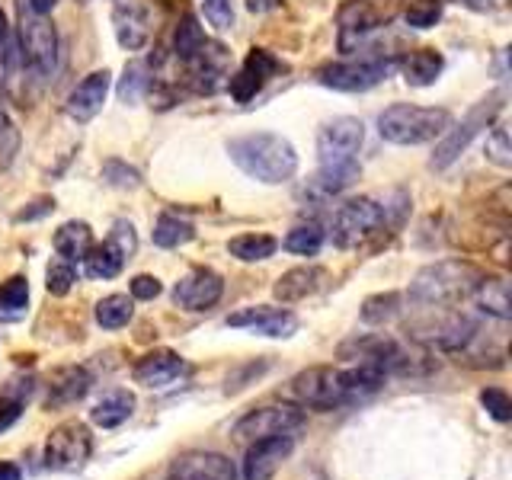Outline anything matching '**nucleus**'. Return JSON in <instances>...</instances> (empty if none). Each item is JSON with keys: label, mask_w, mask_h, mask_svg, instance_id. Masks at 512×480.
<instances>
[{"label": "nucleus", "mask_w": 512, "mask_h": 480, "mask_svg": "<svg viewBox=\"0 0 512 480\" xmlns=\"http://www.w3.org/2000/svg\"><path fill=\"white\" fill-rule=\"evenodd\" d=\"M410 212V199L407 192H388L384 199L375 196H359L349 199L346 205L336 208L333 224H330V237L336 247H359L362 240H368L372 234L384 231V228H400Z\"/></svg>", "instance_id": "f257e3e1"}, {"label": "nucleus", "mask_w": 512, "mask_h": 480, "mask_svg": "<svg viewBox=\"0 0 512 480\" xmlns=\"http://www.w3.org/2000/svg\"><path fill=\"white\" fill-rule=\"evenodd\" d=\"M228 154L247 176H253V180H260V183H269V186L288 183L298 170L295 144L276 132L240 135L228 144Z\"/></svg>", "instance_id": "f03ea898"}, {"label": "nucleus", "mask_w": 512, "mask_h": 480, "mask_svg": "<svg viewBox=\"0 0 512 480\" xmlns=\"http://www.w3.org/2000/svg\"><path fill=\"white\" fill-rule=\"evenodd\" d=\"M480 269L464 260H442L416 272L410 282V301L416 308H448L474 292Z\"/></svg>", "instance_id": "7ed1b4c3"}, {"label": "nucleus", "mask_w": 512, "mask_h": 480, "mask_svg": "<svg viewBox=\"0 0 512 480\" xmlns=\"http://www.w3.org/2000/svg\"><path fill=\"white\" fill-rule=\"evenodd\" d=\"M448 125H452V112L448 109L394 103L378 116V135L388 144L413 148V144H426V141L442 138L448 132Z\"/></svg>", "instance_id": "20e7f679"}, {"label": "nucleus", "mask_w": 512, "mask_h": 480, "mask_svg": "<svg viewBox=\"0 0 512 480\" xmlns=\"http://www.w3.org/2000/svg\"><path fill=\"white\" fill-rule=\"evenodd\" d=\"M292 394L298 404L314 410H340L346 404H356L346 368H330V365H314L298 372L292 378Z\"/></svg>", "instance_id": "39448f33"}, {"label": "nucleus", "mask_w": 512, "mask_h": 480, "mask_svg": "<svg viewBox=\"0 0 512 480\" xmlns=\"http://www.w3.org/2000/svg\"><path fill=\"white\" fill-rule=\"evenodd\" d=\"M23 64L39 77H52L58 68V32L52 20L32 10L20 0V45H16Z\"/></svg>", "instance_id": "423d86ee"}, {"label": "nucleus", "mask_w": 512, "mask_h": 480, "mask_svg": "<svg viewBox=\"0 0 512 480\" xmlns=\"http://www.w3.org/2000/svg\"><path fill=\"white\" fill-rule=\"evenodd\" d=\"M500 109H503V93H490L480 103H474V109L464 116V122L448 125V132L442 135L436 154H432V167L445 170L448 164H455V160L468 151V144L496 119V112H500Z\"/></svg>", "instance_id": "0eeeda50"}, {"label": "nucleus", "mask_w": 512, "mask_h": 480, "mask_svg": "<svg viewBox=\"0 0 512 480\" xmlns=\"http://www.w3.org/2000/svg\"><path fill=\"white\" fill-rule=\"evenodd\" d=\"M365 141V125L352 116H340L317 132V160L320 170L356 164V154Z\"/></svg>", "instance_id": "6e6552de"}, {"label": "nucleus", "mask_w": 512, "mask_h": 480, "mask_svg": "<svg viewBox=\"0 0 512 480\" xmlns=\"http://www.w3.org/2000/svg\"><path fill=\"white\" fill-rule=\"evenodd\" d=\"M90 452H93L90 426L80 423V420H68V423H58L52 432H48L45 464L52 471H77L87 464Z\"/></svg>", "instance_id": "1a4fd4ad"}, {"label": "nucleus", "mask_w": 512, "mask_h": 480, "mask_svg": "<svg viewBox=\"0 0 512 480\" xmlns=\"http://www.w3.org/2000/svg\"><path fill=\"white\" fill-rule=\"evenodd\" d=\"M391 68L394 64L381 61V58L336 61V64H324V68L317 71V84L340 90V93H362V90H372L375 84H381V80L391 74Z\"/></svg>", "instance_id": "9d476101"}, {"label": "nucleus", "mask_w": 512, "mask_h": 480, "mask_svg": "<svg viewBox=\"0 0 512 480\" xmlns=\"http://www.w3.org/2000/svg\"><path fill=\"white\" fill-rule=\"evenodd\" d=\"M304 423V413L295 407H260V410H250L244 420L234 423V436L237 439H269V436H285V432H295Z\"/></svg>", "instance_id": "9b49d317"}, {"label": "nucleus", "mask_w": 512, "mask_h": 480, "mask_svg": "<svg viewBox=\"0 0 512 480\" xmlns=\"http://www.w3.org/2000/svg\"><path fill=\"white\" fill-rule=\"evenodd\" d=\"M186 68H189L192 87H196L199 93H215L231 71V52L221 42L205 39V45L199 48V52L186 61Z\"/></svg>", "instance_id": "f8f14e48"}, {"label": "nucleus", "mask_w": 512, "mask_h": 480, "mask_svg": "<svg viewBox=\"0 0 512 480\" xmlns=\"http://www.w3.org/2000/svg\"><path fill=\"white\" fill-rule=\"evenodd\" d=\"M221 292H224V282H221L218 272L199 266V269H189L186 276L176 282L173 301L186 311H208L218 304Z\"/></svg>", "instance_id": "ddd939ff"}, {"label": "nucleus", "mask_w": 512, "mask_h": 480, "mask_svg": "<svg viewBox=\"0 0 512 480\" xmlns=\"http://www.w3.org/2000/svg\"><path fill=\"white\" fill-rule=\"evenodd\" d=\"M292 448H295L292 432H285V436L256 439L247 448V458H244V480H272L276 471L282 468V461L292 455Z\"/></svg>", "instance_id": "4468645a"}, {"label": "nucleus", "mask_w": 512, "mask_h": 480, "mask_svg": "<svg viewBox=\"0 0 512 480\" xmlns=\"http://www.w3.org/2000/svg\"><path fill=\"white\" fill-rule=\"evenodd\" d=\"M224 324L237 327V330L260 333V336H272V340H285V336H292L298 330V317L282 308H244V311L231 314Z\"/></svg>", "instance_id": "2eb2a0df"}, {"label": "nucleus", "mask_w": 512, "mask_h": 480, "mask_svg": "<svg viewBox=\"0 0 512 480\" xmlns=\"http://www.w3.org/2000/svg\"><path fill=\"white\" fill-rule=\"evenodd\" d=\"M170 480H237V468L221 452H186L173 461Z\"/></svg>", "instance_id": "dca6fc26"}, {"label": "nucleus", "mask_w": 512, "mask_h": 480, "mask_svg": "<svg viewBox=\"0 0 512 480\" xmlns=\"http://www.w3.org/2000/svg\"><path fill=\"white\" fill-rule=\"evenodd\" d=\"M109 84H112V74H109L106 68L87 74V77L80 80V84L71 90L68 103H64V112H68V116H71L74 122L87 125L90 119H96V112L103 109L106 93H109Z\"/></svg>", "instance_id": "f3484780"}, {"label": "nucleus", "mask_w": 512, "mask_h": 480, "mask_svg": "<svg viewBox=\"0 0 512 480\" xmlns=\"http://www.w3.org/2000/svg\"><path fill=\"white\" fill-rule=\"evenodd\" d=\"M112 29H116V39L125 52H138L151 39L148 7L138 4V0H119L116 10H112Z\"/></svg>", "instance_id": "a211bd4d"}, {"label": "nucleus", "mask_w": 512, "mask_h": 480, "mask_svg": "<svg viewBox=\"0 0 512 480\" xmlns=\"http://www.w3.org/2000/svg\"><path fill=\"white\" fill-rule=\"evenodd\" d=\"M186 372V362L176 356L170 349H157V352H148L144 359L135 362V381L144 384V388H167L176 378Z\"/></svg>", "instance_id": "6ab92c4d"}, {"label": "nucleus", "mask_w": 512, "mask_h": 480, "mask_svg": "<svg viewBox=\"0 0 512 480\" xmlns=\"http://www.w3.org/2000/svg\"><path fill=\"white\" fill-rule=\"evenodd\" d=\"M381 26V16L368 4H349L340 13V52L359 48Z\"/></svg>", "instance_id": "aec40b11"}, {"label": "nucleus", "mask_w": 512, "mask_h": 480, "mask_svg": "<svg viewBox=\"0 0 512 480\" xmlns=\"http://www.w3.org/2000/svg\"><path fill=\"white\" fill-rule=\"evenodd\" d=\"M327 272L320 266H295L279 276V282L272 285V295H276L279 301L292 304V301H304L308 295H314L320 282H324Z\"/></svg>", "instance_id": "412c9836"}, {"label": "nucleus", "mask_w": 512, "mask_h": 480, "mask_svg": "<svg viewBox=\"0 0 512 480\" xmlns=\"http://www.w3.org/2000/svg\"><path fill=\"white\" fill-rule=\"evenodd\" d=\"M90 391V375L84 368H58L48 381V407H61V404H74Z\"/></svg>", "instance_id": "4be33fe9"}, {"label": "nucleus", "mask_w": 512, "mask_h": 480, "mask_svg": "<svg viewBox=\"0 0 512 480\" xmlns=\"http://www.w3.org/2000/svg\"><path fill=\"white\" fill-rule=\"evenodd\" d=\"M90 247H93V231H90L87 221H68L55 231V250H58L61 260L80 263Z\"/></svg>", "instance_id": "5701e85b"}, {"label": "nucleus", "mask_w": 512, "mask_h": 480, "mask_svg": "<svg viewBox=\"0 0 512 480\" xmlns=\"http://www.w3.org/2000/svg\"><path fill=\"white\" fill-rule=\"evenodd\" d=\"M135 413V394L132 391H109L100 404H96L93 410H90V420L96 423V426H103V429H116V426H122L128 416Z\"/></svg>", "instance_id": "b1692460"}, {"label": "nucleus", "mask_w": 512, "mask_h": 480, "mask_svg": "<svg viewBox=\"0 0 512 480\" xmlns=\"http://www.w3.org/2000/svg\"><path fill=\"white\" fill-rule=\"evenodd\" d=\"M442 68H445V61L436 48H416V52H410L404 61V77L410 87H429L439 80Z\"/></svg>", "instance_id": "393cba45"}, {"label": "nucleus", "mask_w": 512, "mask_h": 480, "mask_svg": "<svg viewBox=\"0 0 512 480\" xmlns=\"http://www.w3.org/2000/svg\"><path fill=\"white\" fill-rule=\"evenodd\" d=\"M480 304V311L496 317V320H509V282L500 276H480V282L471 292Z\"/></svg>", "instance_id": "a878e982"}, {"label": "nucleus", "mask_w": 512, "mask_h": 480, "mask_svg": "<svg viewBox=\"0 0 512 480\" xmlns=\"http://www.w3.org/2000/svg\"><path fill=\"white\" fill-rule=\"evenodd\" d=\"M80 263H84V272L90 279H116L125 266V253L106 240V244H93Z\"/></svg>", "instance_id": "bb28decb"}, {"label": "nucleus", "mask_w": 512, "mask_h": 480, "mask_svg": "<svg viewBox=\"0 0 512 480\" xmlns=\"http://www.w3.org/2000/svg\"><path fill=\"white\" fill-rule=\"evenodd\" d=\"M231 256H237L240 263H260L269 260L272 253L279 250V240L269 237V234H240L228 244Z\"/></svg>", "instance_id": "cd10ccee"}, {"label": "nucleus", "mask_w": 512, "mask_h": 480, "mask_svg": "<svg viewBox=\"0 0 512 480\" xmlns=\"http://www.w3.org/2000/svg\"><path fill=\"white\" fill-rule=\"evenodd\" d=\"M93 314H96V324L103 330H119L135 317V301L128 295H106L103 301H96Z\"/></svg>", "instance_id": "c85d7f7f"}, {"label": "nucleus", "mask_w": 512, "mask_h": 480, "mask_svg": "<svg viewBox=\"0 0 512 480\" xmlns=\"http://www.w3.org/2000/svg\"><path fill=\"white\" fill-rule=\"evenodd\" d=\"M32 394V381H10L0 391V432H7L26 410V400Z\"/></svg>", "instance_id": "c756f323"}, {"label": "nucleus", "mask_w": 512, "mask_h": 480, "mask_svg": "<svg viewBox=\"0 0 512 480\" xmlns=\"http://www.w3.org/2000/svg\"><path fill=\"white\" fill-rule=\"evenodd\" d=\"M196 237V228H192L189 221L176 218V215H160L157 224H154V244L164 247V250H176L189 244V240Z\"/></svg>", "instance_id": "7c9ffc66"}, {"label": "nucleus", "mask_w": 512, "mask_h": 480, "mask_svg": "<svg viewBox=\"0 0 512 480\" xmlns=\"http://www.w3.org/2000/svg\"><path fill=\"white\" fill-rule=\"evenodd\" d=\"M29 308V282L13 276L0 285V320H20Z\"/></svg>", "instance_id": "2f4dec72"}, {"label": "nucleus", "mask_w": 512, "mask_h": 480, "mask_svg": "<svg viewBox=\"0 0 512 480\" xmlns=\"http://www.w3.org/2000/svg\"><path fill=\"white\" fill-rule=\"evenodd\" d=\"M202 45H205V29L199 26L196 16H183L180 26H176V32H173V52H176V58L186 64Z\"/></svg>", "instance_id": "473e14b6"}, {"label": "nucleus", "mask_w": 512, "mask_h": 480, "mask_svg": "<svg viewBox=\"0 0 512 480\" xmlns=\"http://www.w3.org/2000/svg\"><path fill=\"white\" fill-rule=\"evenodd\" d=\"M324 240H327V234L320 224H298V228L288 231L282 247L298 256H314V253H320V247H324Z\"/></svg>", "instance_id": "72a5a7b5"}, {"label": "nucleus", "mask_w": 512, "mask_h": 480, "mask_svg": "<svg viewBox=\"0 0 512 480\" xmlns=\"http://www.w3.org/2000/svg\"><path fill=\"white\" fill-rule=\"evenodd\" d=\"M400 298L397 292H381V295H372L365 298L362 304V320L365 324H388V320H394L400 314Z\"/></svg>", "instance_id": "f704fd0d"}, {"label": "nucleus", "mask_w": 512, "mask_h": 480, "mask_svg": "<svg viewBox=\"0 0 512 480\" xmlns=\"http://www.w3.org/2000/svg\"><path fill=\"white\" fill-rule=\"evenodd\" d=\"M16 151H20V132H16L10 112L4 100H0V170H7L13 164Z\"/></svg>", "instance_id": "c9c22d12"}, {"label": "nucleus", "mask_w": 512, "mask_h": 480, "mask_svg": "<svg viewBox=\"0 0 512 480\" xmlns=\"http://www.w3.org/2000/svg\"><path fill=\"white\" fill-rule=\"evenodd\" d=\"M148 87H151V77H148V71H144V64H138V61L128 64L122 84H119V100L122 103H138L141 93Z\"/></svg>", "instance_id": "e433bc0d"}, {"label": "nucleus", "mask_w": 512, "mask_h": 480, "mask_svg": "<svg viewBox=\"0 0 512 480\" xmlns=\"http://www.w3.org/2000/svg\"><path fill=\"white\" fill-rule=\"evenodd\" d=\"M404 20L413 29H432L442 20V0H413L404 13Z\"/></svg>", "instance_id": "4c0bfd02"}, {"label": "nucleus", "mask_w": 512, "mask_h": 480, "mask_svg": "<svg viewBox=\"0 0 512 480\" xmlns=\"http://www.w3.org/2000/svg\"><path fill=\"white\" fill-rule=\"evenodd\" d=\"M77 282V272H74V263L68 260H55L52 266H48L45 272V288H48V295H68L71 288Z\"/></svg>", "instance_id": "58836bf2"}, {"label": "nucleus", "mask_w": 512, "mask_h": 480, "mask_svg": "<svg viewBox=\"0 0 512 480\" xmlns=\"http://www.w3.org/2000/svg\"><path fill=\"white\" fill-rule=\"evenodd\" d=\"M484 154H487L490 164H496V167H503V170L512 167V144H509V132H506L503 125H496L493 132L487 135V148H484Z\"/></svg>", "instance_id": "ea45409f"}, {"label": "nucleus", "mask_w": 512, "mask_h": 480, "mask_svg": "<svg viewBox=\"0 0 512 480\" xmlns=\"http://www.w3.org/2000/svg\"><path fill=\"white\" fill-rule=\"evenodd\" d=\"M480 404H484V410L493 416L496 423H509L512 416V400L503 388H484L480 391Z\"/></svg>", "instance_id": "a19ab883"}, {"label": "nucleus", "mask_w": 512, "mask_h": 480, "mask_svg": "<svg viewBox=\"0 0 512 480\" xmlns=\"http://www.w3.org/2000/svg\"><path fill=\"white\" fill-rule=\"evenodd\" d=\"M228 87H231V96L237 103H250L256 93H260V87H263V80L260 77H253L250 71H244L240 68L237 74H231V80H228Z\"/></svg>", "instance_id": "79ce46f5"}, {"label": "nucleus", "mask_w": 512, "mask_h": 480, "mask_svg": "<svg viewBox=\"0 0 512 480\" xmlns=\"http://www.w3.org/2000/svg\"><path fill=\"white\" fill-rule=\"evenodd\" d=\"M103 176H106V183L119 186V189H135L141 183V173L135 167L122 164V160H109V164L103 167Z\"/></svg>", "instance_id": "37998d69"}, {"label": "nucleus", "mask_w": 512, "mask_h": 480, "mask_svg": "<svg viewBox=\"0 0 512 480\" xmlns=\"http://www.w3.org/2000/svg\"><path fill=\"white\" fill-rule=\"evenodd\" d=\"M279 68H282V64L272 58L266 48H253V52L247 55V61H244V71H250L253 77H260V80H269Z\"/></svg>", "instance_id": "c03bdc74"}, {"label": "nucleus", "mask_w": 512, "mask_h": 480, "mask_svg": "<svg viewBox=\"0 0 512 480\" xmlns=\"http://www.w3.org/2000/svg\"><path fill=\"white\" fill-rule=\"evenodd\" d=\"M106 240H109V244H116L125 253V260H132L135 250H138V237H135L132 221H116V224H112V231H109Z\"/></svg>", "instance_id": "a18cd8bd"}, {"label": "nucleus", "mask_w": 512, "mask_h": 480, "mask_svg": "<svg viewBox=\"0 0 512 480\" xmlns=\"http://www.w3.org/2000/svg\"><path fill=\"white\" fill-rule=\"evenodd\" d=\"M205 20L212 23L215 29H231L234 26V7L231 0H202Z\"/></svg>", "instance_id": "49530a36"}, {"label": "nucleus", "mask_w": 512, "mask_h": 480, "mask_svg": "<svg viewBox=\"0 0 512 480\" xmlns=\"http://www.w3.org/2000/svg\"><path fill=\"white\" fill-rule=\"evenodd\" d=\"M128 288H132V298H138V301H154L160 292H164V285H160L157 276H135Z\"/></svg>", "instance_id": "de8ad7c7"}, {"label": "nucleus", "mask_w": 512, "mask_h": 480, "mask_svg": "<svg viewBox=\"0 0 512 480\" xmlns=\"http://www.w3.org/2000/svg\"><path fill=\"white\" fill-rule=\"evenodd\" d=\"M36 208H23L20 215H16V221H32V218H42V215H48L55 208V202L52 199H39V202H32Z\"/></svg>", "instance_id": "09e8293b"}, {"label": "nucleus", "mask_w": 512, "mask_h": 480, "mask_svg": "<svg viewBox=\"0 0 512 480\" xmlns=\"http://www.w3.org/2000/svg\"><path fill=\"white\" fill-rule=\"evenodd\" d=\"M0 480H23V471L13 461H0Z\"/></svg>", "instance_id": "8fccbe9b"}, {"label": "nucleus", "mask_w": 512, "mask_h": 480, "mask_svg": "<svg viewBox=\"0 0 512 480\" xmlns=\"http://www.w3.org/2000/svg\"><path fill=\"white\" fill-rule=\"evenodd\" d=\"M26 4L36 10V13H42V16H48L55 7H58V0H26Z\"/></svg>", "instance_id": "3c124183"}, {"label": "nucleus", "mask_w": 512, "mask_h": 480, "mask_svg": "<svg viewBox=\"0 0 512 480\" xmlns=\"http://www.w3.org/2000/svg\"><path fill=\"white\" fill-rule=\"evenodd\" d=\"M276 4H279V0H247V10L250 13H266V10L276 7Z\"/></svg>", "instance_id": "603ef678"}, {"label": "nucleus", "mask_w": 512, "mask_h": 480, "mask_svg": "<svg viewBox=\"0 0 512 480\" xmlns=\"http://www.w3.org/2000/svg\"><path fill=\"white\" fill-rule=\"evenodd\" d=\"M10 42V23H7V13L0 10V45Z\"/></svg>", "instance_id": "864d4df0"}, {"label": "nucleus", "mask_w": 512, "mask_h": 480, "mask_svg": "<svg viewBox=\"0 0 512 480\" xmlns=\"http://www.w3.org/2000/svg\"><path fill=\"white\" fill-rule=\"evenodd\" d=\"M461 4H468V7H474V10H487V7L496 4V0H461Z\"/></svg>", "instance_id": "5fc2aeb1"}]
</instances>
